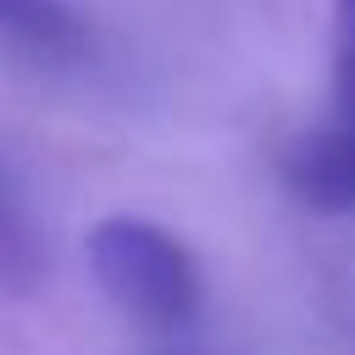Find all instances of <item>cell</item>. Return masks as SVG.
Instances as JSON below:
<instances>
[{"mask_svg": "<svg viewBox=\"0 0 355 355\" xmlns=\"http://www.w3.org/2000/svg\"><path fill=\"white\" fill-rule=\"evenodd\" d=\"M89 272L105 300L144 333L172 338L200 322L205 277L194 250L144 216H105L89 233Z\"/></svg>", "mask_w": 355, "mask_h": 355, "instance_id": "1", "label": "cell"}, {"mask_svg": "<svg viewBox=\"0 0 355 355\" xmlns=\"http://www.w3.org/2000/svg\"><path fill=\"white\" fill-rule=\"evenodd\" d=\"M283 183L294 189L300 205H311L322 216L355 211V0H338L327 116L288 144Z\"/></svg>", "mask_w": 355, "mask_h": 355, "instance_id": "2", "label": "cell"}, {"mask_svg": "<svg viewBox=\"0 0 355 355\" xmlns=\"http://www.w3.org/2000/svg\"><path fill=\"white\" fill-rule=\"evenodd\" d=\"M0 39L39 61H67L83 50V17L67 0H0Z\"/></svg>", "mask_w": 355, "mask_h": 355, "instance_id": "3", "label": "cell"}, {"mask_svg": "<svg viewBox=\"0 0 355 355\" xmlns=\"http://www.w3.org/2000/svg\"><path fill=\"white\" fill-rule=\"evenodd\" d=\"M44 272V250L39 233L22 211V194L11 189L6 166H0V294H28Z\"/></svg>", "mask_w": 355, "mask_h": 355, "instance_id": "4", "label": "cell"}]
</instances>
